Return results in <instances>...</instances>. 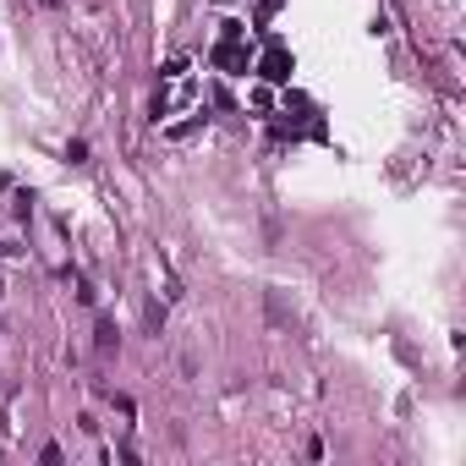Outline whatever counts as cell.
Wrapping results in <instances>:
<instances>
[{"label": "cell", "instance_id": "3", "mask_svg": "<svg viewBox=\"0 0 466 466\" xmlns=\"http://www.w3.org/2000/svg\"><path fill=\"white\" fill-rule=\"evenodd\" d=\"M214 66H225V72H241V66H247V55L236 50V39H225V44L214 50Z\"/></svg>", "mask_w": 466, "mask_h": 466}, {"label": "cell", "instance_id": "2", "mask_svg": "<svg viewBox=\"0 0 466 466\" xmlns=\"http://www.w3.org/2000/svg\"><path fill=\"white\" fill-rule=\"evenodd\" d=\"M93 346H99V357H110V351L121 346V335H115V324H110V318H99V324H93Z\"/></svg>", "mask_w": 466, "mask_h": 466}, {"label": "cell", "instance_id": "4", "mask_svg": "<svg viewBox=\"0 0 466 466\" xmlns=\"http://www.w3.org/2000/svg\"><path fill=\"white\" fill-rule=\"evenodd\" d=\"M44 6H61V0H44Z\"/></svg>", "mask_w": 466, "mask_h": 466}, {"label": "cell", "instance_id": "1", "mask_svg": "<svg viewBox=\"0 0 466 466\" xmlns=\"http://www.w3.org/2000/svg\"><path fill=\"white\" fill-rule=\"evenodd\" d=\"M258 72H263V82H291L297 61H291V50H286V44H269V50H263V61H258Z\"/></svg>", "mask_w": 466, "mask_h": 466}]
</instances>
